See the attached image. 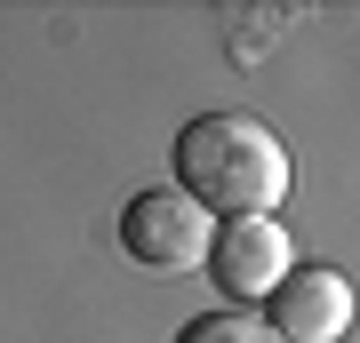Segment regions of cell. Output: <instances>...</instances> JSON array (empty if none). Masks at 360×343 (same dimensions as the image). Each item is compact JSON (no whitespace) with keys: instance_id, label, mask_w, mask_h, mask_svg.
Returning a JSON list of instances; mask_svg holds the SVG:
<instances>
[{"instance_id":"1","label":"cell","mask_w":360,"mask_h":343,"mask_svg":"<svg viewBox=\"0 0 360 343\" xmlns=\"http://www.w3.org/2000/svg\"><path fill=\"white\" fill-rule=\"evenodd\" d=\"M176 191H193L208 216H272L288 191V144L257 112H200L176 136Z\"/></svg>"},{"instance_id":"2","label":"cell","mask_w":360,"mask_h":343,"mask_svg":"<svg viewBox=\"0 0 360 343\" xmlns=\"http://www.w3.org/2000/svg\"><path fill=\"white\" fill-rule=\"evenodd\" d=\"M208 240H217V216L176 184H153L120 208V248L136 255L144 271H200L208 264Z\"/></svg>"},{"instance_id":"3","label":"cell","mask_w":360,"mask_h":343,"mask_svg":"<svg viewBox=\"0 0 360 343\" xmlns=\"http://www.w3.org/2000/svg\"><path fill=\"white\" fill-rule=\"evenodd\" d=\"M208 271H217V288H224L240 311L264 304V295L296 271L288 224H272V216H232V224H217V240H208Z\"/></svg>"},{"instance_id":"4","label":"cell","mask_w":360,"mask_h":343,"mask_svg":"<svg viewBox=\"0 0 360 343\" xmlns=\"http://www.w3.org/2000/svg\"><path fill=\"white\" fill-rule=\"evenodd\" d=\"M264 304H272L281 343H345V328H352V280L328 264H296Z\"/></svg>"},{"instance_id":"5","label":"cell","mask_w":360,"mask_h":343,"mask_svg":"<svg viewBox=\"0 0 360 343\" xmlns=\"http://www.w3.org/2000/svg\"><path fill=\"white\" fill-rule=\"evenodd\" d=\"M176 343H281V335H272V319L240 311V304H224V311H200Z\"/></svg>"}]
</instances>
